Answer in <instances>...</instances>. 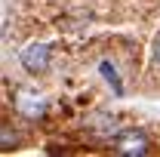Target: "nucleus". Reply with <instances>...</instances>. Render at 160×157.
I'll return each mask as SVG.
<instances>
[{
  "label": "nucleus",
  "instance_id": "obj_4",
  "mask_svg": "<svg viewBox=\"0 0 160 157\" xmlns=\"http://www.w3.org/2000/svg\"><path fill=\"white\" fill-rule=\"evenodd\" d=\"M86 129L96 139H114L120 133V120L114 117V114H92L89 123H86Z\"/></svg>",
  "mask_w": 160,
  "mask_h": 157
},
{
  "label": "nucleus",
  "instance_id": "obj_7",
  "mask_svg": "<svg viewBox=\"0 0 160 157\" xmlns=\"http://www.w3.org/2000/svg\"><path fill=\"white\" fill-rule=\"evenodd\" d=\"M154 62L160 65V34H157V40H154Z\"/></svg>",
  "mask_w": 160,
  "mask_h": 157
},
{
  "label": "nucleus",
  "instance_id": "obj_2",
  "mask_svg": "<svg viewBox=\"0 0 160 157\" xmlns=\"http://www.w3.org/2000/svg\"><path fill=\"white\" fill-rule=\"evenodd\" d=\"M16 111L25 120H43L49 111V99L43 93H34V89H19L16 93Z\"/></svg>",
  "mask_w": 160,
  "mask_h": 157
},
{
  "label": "nucleus",
  "instance_id": "obj_3",
  "mask_svg": "<svg viewBox=\"0 0 160 157\" xmlns=\"http://www.w3.org/2000/svg\"><path fill=\"white\" fill-rule=\"evenodd\" d=\"M49 56H52V49H49L46 43H28V46L19 53V62H22V68H25V71L40 74V71H46Z\"/></svg>",
  "mask_w": 160,
  "mask_h": 157
},
{
  "label": "nucleus",
  "instance_id": "obj_5",
  "mask_svg": "<svg viewBox=\"0 0 160 157\" xmlns=\"http://www.w3.org/2000/svg\"><path fill=\"white\" fill-rule=\"evenodd\" d=\"M22 145V133L12 123H0V151H16Z\"/></svg>",
  "mask_w": 160,
  "mask_h": 157
},
{
  "label": "nucleus",
  "instance_id": "obj_6",
  "mask_svg": "<svg viewBox=\"0 0 160 157\" xmlns=\"http://www.w3.org/2000/svg\"><path fill=\"white\" fill-rule=\"evenodd\" d=\"M99 74L108 80V86H111L117 96H123V80H120V74L114 71V65H111L108 59H105V62H99Z\"/></svg>",
  "mask_w": 160,
  "mask_h": 157
},
{
  "label": "nucleus",
  "instance_id": "obj_1",
  "mask_svg": "<svg viewBox=\"0 0 160 157\" xmlns=\"http://www.w3.org/2000/svg\"><path fill=\"white\" fill-rule=\"evenodd\" d=\"M111 148L120 157H145V154H151L154 145H151V136L145 129H120L111 142Z\"/></svg>",
  "mask_w": 160,
  "mask_h": 157
}]
</instances>
